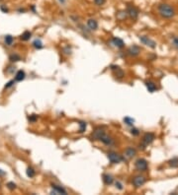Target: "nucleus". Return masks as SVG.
I'll return each mask as SVG.
<instances>
[{
  "label": "nucleus",
  "instance_id": "28",
  "mask_svg": "<svg viewBox=\"0 0 178 195\" xmlns=\"http://www.w3.org/2000/svg\"><path fill=\"white\" fill-rule=\"evenodd\" d=\"M7 187H8L10 190H14L16 188V184L14 183L13 181H9L8 183H7Z\"/></svg>",
  "mask_w": 178,
  "mask_h": 195
},
{
  "label": "nucleus",
  "instance_id": "36",
  "mask_svg": "<svg viewBox=\"0 0 178 195\" xmlns=\"http://www.w3.org/2000/svg\"><path fill=\"white\" fill-rule=\"evenodd\" d=\"M5 175H6V172H4V170H0V177H5Z\"/></svg>",
  "mask_w": 178,
  "mask_h": 195
},
{
  "label": "nucleus",
  "instance_id": "5",
  "mask_svg": "<svg viewBox=\"0 0 178 195\" xmlns=\"http://www.w3.org/2000/svg\"><path fill=\"white\" fill-rule=\"evenodd\" d=\"M126 12H127V14H128V15L131 17V19H133V20H137V19H138L139 11V9L137 8L136 6L128 5V6H127Z\"/></svg>",
  "mask_w": 178,
  "mask_h": 195
},
{
  "label": "nucleus",
  "instance_id": "14",
  "mask_svg": "<svg viewBox=\"0 0 178 195\" xmlns=\"http://www.w3.org/2000/svg\"><path fill=\"white\" fill-rule=\"evenodd\" d=\"M136 154H137V150L135 148H133V147H129V148H127L126 151H125V156L129 159L133 158Z\"/></svg>",
  "mask_w": 178,
  "mask_h": 195
},
{
  "label": "nucleus",
  "instance_id": "4",
  "mask_svg": "<svg viewBox=\"0 0 178 195\" xmlns=\"http://www.w3.org/2000/svg\"><path fill=\"white\" fill-rule=\"evenodd\" d=\"M139 38L141 42H143L146 47H150V49H155L156 47V42L153 40H151L150 38H148V36H139Z\"/></svg>",
  "mask_w": 178,
  "mask_h": 195
},
{
  "label": "nucleus",
  "instance_id": "3",
  "mask_svg": "<svg viewBox=\"0 0 178 195\" xmlns=\"http://www.w3.org/2000/svg\"><path fill=\"white\" fill-rule=\"evenodd\" d=\"M108 159L112 164H120L124 161V158L118 153H116V152H109L108 153Z\"/></svg>",
  "mask_w": 178,
  "mask_h": 195
},
{
  "label": "nucleus",
  "instance_id": "20",
  "mask_svg": "<svg viewBox=\"0 0 178 195\" xmlns=\"http://www.w3.org/2000/svg\"><path fill=\"white\" fill-rule=\"evenodd\" d=\"M168 165L171 168H178V158H173L168 161Z\"/></svg>",
  "mask_w": 178,
  "mask_h": 195
},
{
  "label": "nucleus",
  "instance_id": "33",
  "mask_svg": "<svg viewBox=\"0 0 178 195\" xmlns=\"http://www.w3.org/2000/svg\"><path fill=\"white\" fill-rule=\"evenodd\" d=\"M14 84H15V81H14V80H12V81H9L8 83H7L6 85H5V88H6V89H7V88H10V87H12V86H13Z\"/></svg>",
  "mask_w": 178,
  "mask_h": 195
},
{
  "label": "nucleus",
  "instance_id": "30",
  "mask_svg": "<svg viewBox=\"0 0 178 195\" xmlns=\"http://www.w3.org/2000/svg\"><path fill=\"white\" fill-rule=\"evenodd\" d=\"M106 2V0H94V3L96 4L97 6H101V5H103Z\"/></svg>",
  "mask_w": 178,
  "mask_h": 195
},
{
  "label": "nucleus",
  "instance_id": "24",
  "mask_svg": "<svg viewBox=\"0 0 178 195\" xmlns=\"http://www.w3.org/2000/svg\"><path fill=\"white\" fill-rule=\"evenodd\" d=\"M33 47H35V49H42L43 47V42H42V40H35L33 42Z\"/></svg>",
  "mask_w": 178,
  "mask_h": 195
},
{
  "label": "nucleus",
  "instance_id": "8",
  "mask_svg": "<svg viewBox=\"0 0 178 195\" xmlns=\"http://www.w3.org/2000/svg\"><path fill=\"white\" fill-rule=\"evenodd\" d=\"M104 135H105L104 130H103L102 128H97L93 131V133L91 136H92V139H94V140H100V139L102 138Z\"/></svg>",
  "mask_w": 178,
  "mask_h": 195
},
{
  "label": "nucleus",
  "instance_id": "12",
  "mask_svg": "<svg viewBox=\"0 0 178 195\" xmlns=\"http://www.w3.org/2000/svg\"><path fill=\"white\" fill-rule=\"evenodd\" d=\"M112 42H113V44H114L115 47H118V49H123V47H125L124 40H123L122 38H112Z\"/></svg>",
  "mask_w": 178,
  "mask_h": 195
},
{
  "label": "nucleus",
  "instance_id": "25",
  "mask_svg": "<svg viewBox=\"0 0 178 195\" xmlns=\"http://www.w3.org/2000/svg\"><path fill=\"white\" fill-rule=\"evenodd\" d=\"M9 60H10L11 62H17V61H20L21 57H20V55H18L16 53H13V54H11L10 56H9Z\"/></svg>",
  "mask_w": 178,
  "mask_h": 195
},
{
  "label": "nucleus",
  "instance_id": "19",
  "mask_svg": "<svg viewBox=\"0 0 178 195\" xmlns=\"http://www.w3.org/2000/svg\"><path fill=\"white\" fill-rule=\"evenodd\" d=\"M100 141H102L103 143L105 144V145H111L112 144V142H113V140H112V138L110 136H108V135H105L102 137V138L100 139Z\"/></svg>",
  "mask_w": 178,
  "mask_h": 195
},
{
  "label": "nucleus",
  "instance_id": "16",
  "mask_svg": "<svg viewBox=\"0 0 178 195\" xmlns=\"http://www.w3.org/2000/svg\"><path fill=\"white\" fill-rule=\"evenodd\" d=\"M25 77H26L25 72H24L23 70H19V71L16 73V75H15V81H17V82H21V81H23L24 79H25Z\"/></svg>",
  "mask_w": 178,
  "mask_h": 195
},
{
  "label": "nucleus",
  "instance_id": "35",
  "mask_svg": "<svg viewBox=\"0 0 178 195\" xmlns=\"http://www.w3.org/2000/svg\"><path fill=\"white\" fill-rule=\"evenodd\" d=\"M172 40H173V43H174V44L178 47V38L177 37H174Z\"/></svg>",
  "mask_w": 178,
  "mask_h": 195
},
{
  "label": "nucleus",
  "instance_id": "37",
  "mask_svg": "<svg viewBox=\"0 0 178 195\" xmlns=\"http://www.w3.org/2000/svg\"><path fill=\"white\" fill-rule=\"evenodd\" d=\"M26 10L24 8H20V9H18V12H25Z\"/></svg>",
  "mask_w": 178,
  "mask_h": 195
},
{
  "label": "nucleus",
  "instance_id": "27",
  "mask_svg": "<svg viewBox=\"0 0 178 195\" xmlns=\"http://www.w3.org/2000/svg\"><path fill=\"white\" fill-rule=\"evenodd\" d=\"M124 122L127 125H129V126H133L134 122H135V119L131 118V117H129V116H127V117H125V118H124Z\"/></svg>",
  "mask_w": 178,
  "mask_h": 195
},
{
  "label": "nucleus",
  "instance_id": "10",
  "mask_svg": "<svg viewBox=\"0 0 178 195\" xmlns=\"http://www.w3.org/2000/svg\"><path fill=\"white\" fill-rule=\"evenodd\" d=\"M52 189H54V191L52 192V193H55V194H67L66 190L63 188L62 186H59V185H57V184H52Z\"/></svg>",
  "mask_w": 178,
  "mask_h": 195
},
{
  "label": "nucleus",
  "instance_id": "21",
  "mask_svg": "<svg viewBox=\"0 0 178 195\" xmlns=\"http://www.w3.org/2000/svg\"><path fill=\"white\" fill-rule=\"evenodd\" d=\"M26 173H27V177H30V179H32V177H34L36 175V172L35 170H34L33 168H28L27 170H26Z\"/></svg>",
  "mask_w": 178,
  "mask_h": 195
},
{
  "label": "nucleus",
  "instance_id": "23",
  "mask_svg": "<svg viewBox=\"0 0 178 195\" xmlns=\"http://www.w3.org/2000/svg\"><path fill=\"white\" fill-rule=\"evenodd\" d=\"M127 15H128V14H127L126 11H121V12H118L116 14V17L119 19V20L122 21V20H125V19H126Z\"/></svg>",
  "mask_w": 178,
  "mask_h": 195
},
{
  "label": "nucleus",
  "instance_id": "15",
  "mask_svg": "<svg viewBox=\"0 0 178 195\" xmlns=\"http://www.w3.org/2000/svg\"><path fill=\"white\" fill-rule=\"evenodd\" d=\"M103 181L106 185H111L114 182V177L111 174L105 173V174H103Z\"/></svg>",
  "mask_w": 178,
  "mask_h": 195
},
{
  "label": "nucleus",
  "instance_id": "11",
  "mask_svg": "<svg viewBox=\"0 0 178 195\" xmlns=\"http://www.w3.org/2000/svg\"><path fill=\"white\" fill-rule=\"evenodd\" d=\"M139 52H141V49L138 47V45H132L131 47L128 49V53L129 55H131V56H137Z\"/></svg>",
  "mask_w": 178,
  "mask_h": 195
},
{
  "label": "nucleus",
  "instance_id": "9",
  "mask_svg": "<svg viewBox=\"0 0 178 195\" xmlns=\"http://www.w3.org/2000/svg\"><path fill=\"white\" fill-rule=\"evenodd\" d=\"M111 69H112V71L114 72L115 76H116L117 78H123V77H124V75H125L124 71H123L119 66H116V65H112Z\"/></svg>",
  "mask_w": 178,
  "mask_h": 195
},
{
  "label": "nucleus",
  "instance_id": "13",
  "mask_svg": "<svg viewBox=\"0 0 178 195\" xmlns=\"http://www.w3.org/2000/svg\"><path fill=\"white\" fill-rule=\"evenodd\" d=\"M87 27L91 31H96L98 29V23L95 19H89L87 20Z\"/></svg>",
  "mask_w": 178,
  "mask_h": 195
},
{
  "label": "nucleus",
  "instance_id": "32",
  "mask_svg": "<svg viewBox=\"0 0 178 195\" xmlns=\"http://www.w3.org/2000/svg\"><path fill=\"white\" fill-rule=\"evenodd\" d=\"M131 133L133 134L134 136H138L139 134V129H137V128H133L131 130Z\"/></svg>",
  "mask_w": 178,
  "mask_h": 195
},
{
  "label": "nucleus",
  "instance_id": "6",
  "mask_svg": "<svg viewBox=\"0 0 178 195\" xmlns=\"http://www.w3.org/2000/svg\"><path fill=\"white\" fill-rule=\"evenodd\" d=\"M135 167L138 170L139 172H146V170H148V162H146V160L145 159H138V160L136 161V163H135Z\"/></svg>",
  "mask_w": 178,
  "mask_h": 195
},
{
  "label": "nucleus",
  "instance_id": "7",
  "mask_svg": "<svg viewBox=\"0 0 178 195\" xmlns=\"http://www.w3.org/2000/svg\"><path fill=\"white\" fill-rule=\"evenodd\" d=\"M146 183V179L141 175H137L133 179V184L136 187H141Z\"/></svg>",
  "mask_w": 178,
  "mask_h": 195
},
{
  "label": "nucleus",
  "instance_id": "26",
  "mask_svg": "<svg viewBox=\"0 0 178 195\" xmlns=\"http://www.w3.org/2000/svg\"><path fill=\"white\" fill-rule=\"evenodd\" d=\"M4 40H5V43L7 45H12V43L14 42V38L10 35H7V36H5Z\"/></svg>",
  "mask_w": 178,
  "mask_h": 195
},
{
  "label": "nucleus",
  "instance_id": "2",
  "mask_svg": "<svg viewBox=\"0 0 178 195\" xmlns=\"http://www.w3.org/2000/svg\"><path fill=\"white\" fill-rule=\"evenodd\" d=\"M155 139V136L153 133H146L143 137V141H141V147L143 149H145L146 146H148L150 144H151L153 142V140Z\"/></svg>",
  "mask_w": 178,
  "mask_h": 195
},
{
  "label": "nucleus",
  "instance_id": "18",
  "mask_svg": "<svg viewBox=\"0 0 178 195\" xmlns=\"http://www.w3.org/2000/svg\"><path fill=\"white\" fill-rule=\"evenodd\" d=\"M31 37H32V33L29 32V31H26V32H24L22 35H21L20 38L22 40H24V42H27V40H30Z\"/></svg>",
  "mask_w": 178,
  "mask_h": 195
},
{
  "label": "nucleus",
  "instance_id": "1",
  "mask_svg": "<svg viewBox=\"0 0 178 195\" xmlns=\"http://www.w3.org/2000/svg\"><path fill=\"white\" fill-rule=\"evenodd\" d=\"M158 12H159L160 16L166 19L172 18L175 15V11L173 9V7L168 5V4H160L158 6Z\"/></svg>",
  "mask_w": 178,
  "mask_h": 195
},
{
  "label": "nucleus",
  "instance_id": "29",
  "mask_svg": "<svg viewBox=\"0 0 178 195\" xmlns=\"http://www.w3.org/2000/svg\"><path fill=\"white\" fill-rule=\"evenodd\" d=\"M28 119L30 120V122H35L36 120L38 119V115H36V114H32V115H30V116L28 117Z\"/></svg>",
  "mask_w": 178,
  "mask_h": 195
},
{
  "label": "nucleus",
  "instance_id": "34",
  "mask_svg": "<svg viewBox=\"0 0 178 195\" xmlns=\"http://www.w3.org/2000/svg\"><path fill=\"white\" fill-rule=\"evenodd\" d=\"M115 185H116V187L119 190H123V184L121 183L120 181H116V183H115Z\"/></svg>",
  "mask_w": 178,
  "mask_h": 195
},
{
  "label": "nucleus",
  "instance_id": "17",
  "mask_svg": "<svg viewBox=\"0 0 178 195\" xmlns=\"http://www.w3.org/2000/svg\"><path fill=\"white\" fill-rule=\"evenodd\" d=\"M146 88H148V92H150V93H153V92H155V91L156 90V86H155V84L153 83V82H151V81L146 82Z\"/></svg>",
  "mask_w": 178,
  "mask_h": 195
},
{
  "label": "nucleus",
  "instance_id": "31",
  "mask_svg": "<svg viewBox=\"0 0 178 195\" xmlns=\"http://www.w3.org/2000/svg\"><path fill=\"white\" fill-rule=\"evenodd\" d=\"M0 10L3 12V13H8V12H9V9L7 8L6 5H1V6H0Z\"/></svg>",
  "mask_w": 178,
  "mask_h": 195
},
{
  "label": "nucleus",
  "instance_id": "38",
  "mask_svg": "<svg viewBox=\"0 0 178 195\" xmlns=\"http://www.w3.org/2000/svg\"><path fill=\"white\" fill-rule=\"evenodd\" d=\"M59 2H61V3H63V2H64V0H59Z\"/></svg>",
  "mask_w": 178,
  "mask_h": 195
},
{
  "label": "nucleus",
  "instance_id": "39",
  "mask_svg": "<svg viewBox=\"0 0 178 195\" xmlns=\"http://www.w3.org/2000/svg\"><path fill=\"white\" fill-rule=\"evenodd\" d=\"M0 1H1V0H0Z\"/></svg>",
  "mask_w": 178,
  "mask_h": 195
},
{
  "label": "nucleus",
  "instance_id": "22",
  "mask_svg": "<svg viewBox=\"0 0 178 195\" xmlns=\"http://www.w3.org/2000/svg\"><path fill=\"white\" fill-rule=\"evenodd\" d=\"M86 127H87V123L84 121H79V133H83L84 131L86 130Z\"/></svg>",
  "mask_w": 178,
  "mask_h": 195
}]
</instances>
